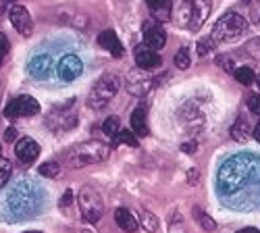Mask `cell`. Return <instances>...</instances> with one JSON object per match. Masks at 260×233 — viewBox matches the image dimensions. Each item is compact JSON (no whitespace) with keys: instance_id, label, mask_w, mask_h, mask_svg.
Wrapping results in <instances>:
<instances>
[{"instance_id":"cell-15","label":"cell","mask_w":260,"mask_h":233,"mask_svg":"<svg viewBox=\"0 0 260 233\" xmlns=\"http://www.w3.org/2000/svg\"><path fill=\"white\" fill-rule=\"evenodd\" d=\"M132 129L136 136H148V125H146V113L144 109H136L132 115Z\"/></svg>"},{"instance_id":"cell-19","label":"cell","mask_w":260,"mask_h":233,"mask_svg":"<svg viewBox=\"0 0 260 233\" xmlns=\"http://www.w3.org/2000/svg\"><path fill=\"white\" fill-rule=\"evenodd\" d=\"M233 75H235L237 81L242 83V86H250V83L256 81V75H254V71H252L250 67H237Z\"/></svg>"},{"instance_id":"cell-29","label":"cell","mask_w":260,"mask_h":233,"mask_svg":"<svg viewBox=\"0 0 260 233\" xmlns=\"http://www.w3.org/2000/svg\"><path fill=\"white\" fill-rule=\"evenodd\" d=\"M248 109H250L256 117H260V94H252V96L248 98Z\"/></svg>"},{"instance_id":"cell-16","label":"cell","mask_w":260,"mask_h":233,"mask_svg":"<svg viewBox=\"0 0 260 233\" xmlns=\"http://www.w3.org/2000/svg\"><path fill=\"white\" fill-rule=\"evenodd\" d=\"M231 138H233L235 142H246V140L250 138V125H248L246 119H237V121L233 123V127H231Z\"/></svg>"},{"instance_id":"cell-11","label":"cell","mask_w":260,"mask_h":233,"mask_svg":"<svg viewBox=\"0 0 260 233\" xmlns=\"http://www.w3.org/2000/svg\"><path fill=\"white\" fill-rule=\"evenodd\" d=\"M144 44L152 50H160L167 46V31L160 27V23H148L144 29Z\"/></svg>"},{"instance_id":"cell-33","label":"cell","mask_w":260,"mask_h":233,"mask_svg":"<svg viewBox=\"0 0 260 233\" xmlns=\"http://www.w3.org/2000/svg\"><path fill=\"white\" fill-rule=\"evenodd\" d=\"M200 181V173L196 171V169H189V171H187V183L189 185H196Z\"/></svg>"},{"instance_id":"cell-38","label":"cell","mask_w":260,"mask_h":233,"mask_svg":"<svg viewBox=\"0 0 260 233\" xmlns=\"http://www.w3.org/2000/svg\"><path fill=\"white\" fill-rule=\"evenodd\" d=\"M242 3H244V5H252V3H254V0H242Z\"/></svg>"},{"instance_id":"cell-40","label":"cell","mask_w":260,"mask_h":233,"mask_svg":"<svg viewBox=\"0 0 260 233\" xmlns=\"http://www.w3.org/2000/svg\"><path fill=\"white\" fill-rule=\"evenodd\" d=\"M23 233H42V231H23Z\"/></svg>"},{"instance_id":"cell-12","label":"cell","mask_w":260,"mask_h":233,"mask_svg":"<svg viewBox=\"0 0 260 233\" xmlns=\"http://www.w3.org/2000/svg\"><path fill=\"white\" fill-rule=\"evenodd\" d=\"M98 44L104 48V50H108L113 56H117V58H121L123 56V44H121V40L117 38V34L115 31H111V29H106V31H102L100 36H98Z\"/></svg>"},{"instance_id":"cell-31","label":"cell","mask_w":260,"mask_h":233,"mask_svg":"<svg viewBox=\"0 0 260 233\" xmlns=\"http://www.w3.org/2000/svg\"><path fill=\"white\" fill-rule=\"evenodd\" d=\"M169 231L171 233H185V227H183V221H181V215L179 213H177V223H175V219H171Z\"/></svg>"},{"instance_id":"cell-7","label":"cell","mask_w":260,"mask_h":233,"mask_svg":"<svg viewBox=\"0 0 260 233\" xmlns=\"http://www.w3.org/2000/svg\"><path fill=\"white\" fill-rule=\"evenodd\" d=\"M56 73H58V77L62 81H73V79H77L83 73V62L75 54H64L60 58V62H58Z\"/></svg>"},{"instance_id":"cell-18","label":"cell","mask_w":260,"mask_h":233,"mask_svg":"<svg viewBox=\"0 0 260 233\" xmlns=\"http://www.w3.org/2000/svg\"><path fill=\"white\" fill-rule=\"evenodd\" d=\"M140 223L144 227V231L148 233H154L158 229V219L150 213V210H142V215H140Z\"/></svg>"},{"instance_id":"cell-26","label":"cell","mask_w":260,"mask_h":233,"mask_svg":"<svg viewBox=\"0 0 260 233\" xmlns=\"http://www.w3.org/2000/svg\"><path fill=\"white\" fill-rule=\"evenodd\" d=\"M244 50H246V54H248V56H252V58L260 60V38H254V40H250L248 44L244 46Z\"/></svg>"},{"instance_id":"cell-23","label":"cell","mask_w":260,"mask_h":233,"mask_svg":"<svg viewBox=\"0 0 260 233\" xmlns=\"http://www.w3.org/2000/svg\"><path fill=\"white\" fill-rule=\"evenodd\" d=\"M46 65H48V58H46V56H36V58H31V62H29L31 75L40 77V75H42V69L46 71Z\"/></svg>"},{"instance_id":"cell-35","label":"cell","mask_w":260,"mask_h":233,"mask_svg":"<svg viewBox=\"0 0 260 233\" xmlns=\"http://www.w3.org/2000/svg\"><path fill=\"white\" fill-rule=\"evenodd\" d=\"M5 142H17V129H15V127H9V129L5 131Z\"/></svg>"},{"instance_id":"cell-2","label":"cell","mask_w":260,"mask_h":233,"mask_svg":"<svg viewBox=\"0 0 260 233\" xmlns=\"http://www.w3.org/2000/svg\"><path fill=\"white\" fill-rule=\"evenodd\" d=\"M111 154V148L106 144L92 140V142H83L77 148H73L69 154V164L75 169H81L85 164H94V162H102L106 160V156Z\"/></svg>"},{"instance_id":"cell-42","label":"cell","mask_w":260,"mask_h":233,"mask_svg":"<svg viewBox=\"0 0 260 233\" xmlns=\"http://www.w3.org/2000/svg\"><path fill=\"white\" fill-rule=\"evenodd\" d=\"M5 3H17V0H5Z\"/></svg>"},{"instance_id":"cell-13","label":"cell","mask_w":260,"mask_h":233,"mask_svg":"<svg viewBox=\"0 0 260 233\" xmlns=\"http://www.w3.org/2000/svg\"><path fill=\"white\" fill-rule=\"evenodd\" d=\"M115 221H117L119 229L125 231V233H134L138 229V219H134V215L129 213L127 208H117L115 210Z\"/></svg>"},{"instance_id":"cell-8","label":"cell","mask_w":260,"mask_h":233,"mask_svg":"<svg viewBox=\"0 0 260 233\" xmlns=\"http://www.w3.org/2000/svg\"><path fill=\"white\" fill-rule=\"evenodd\" d=\"M9 17H11V23L13 27L21 34V36H29L34 31V19L27 13V9H23L21 5H13L9 9Z\"/></svg>"},{"instance_id":"cell-4","label":"cell","mask_w":260,"mask_h":233,"mask_svg":"<svg viewBox=\"0 0 260 233\" xmlns=\"http://www.w3.org/2000/svg\"><path fill=\"white\" fill-rule=\"evenodd\" d=\"M79 210H81V217L88 221V223H98L102 213H104V204H102V198L100 194L92 185H83L79 189Z\"/></svg>"},{"instance_id":"cell-9","label":"cell","mask_w":260,"mask_h":233,"mask_svg":"<svg viewBox=\"0 0 260 233\" xmlns=\"http://www.w3.org/2000/svg\"><path fill=\"white\" fill-rule=\"evenodd\" d=\"M160 54L152 48H148L146 44H140L136 48V65L142 69V71H150V69H156L160 67Z\"/></svg>"},{"instance_id":"cell-39","label":"cell","mask_w":260,"mask_h":233,"mask_svg":"<svg viewBox=\"0 0 260 233\" xmlns=\"http://www.w3.org/2000/svg\"><path fill=\"white\" fill-rule=\"evenodd\" d=\"M256 83H258V88H260V75H258V77H256Z\"/></svg>"},{"instance_id":"cell-21","label":"cell","mask_w":260,"mask_h":233,"mask_svg":"<svg viewBox=\"0 0 260 233\" xmlns=\"http://www.w3.org/2000/svg\"><path fill=\"white\" fill-rule=\"evenodd\" d=\"M173 62H175V67H177L179 71H185V69H189V62H191L189 50H187V48H179V50H177V54L173 56Z\"/></svg>"},{"instance_id":"cell-6","label":"cell","mask_w":260,"mask_h":233,"mask_svg":"<svg viewBox=\"0 0 260 233\" xmlns=\"http://www.w3.org/2000/svg\"><path fill=\"white\" fill-rule=\"evenodd\" d=\"M40 113V104L31 96H19L11 100L5 107V117L7 119H19V117H31Z\"/></svg>"},{"instance_id":"cell-28","label":"cell","mask_w":260,"mask_h":233,"mask_svg":"<svg viewBox=\"0 0 260 233\" xmlns=\"http://www.w3.org/2000/svg\"><path fill=\"white\" fill-rule=\"evenodd\" d=\"M216 65H219L223 71H227V73H235V65H233V58H229V56H216Z\"/></svg>"},{"instance_id":"cell-14","label":"cell","mask_w":260,"mask_h":233,"mask_svg":"<svg viewBox=\"0 0 260 233\" xmlns=\"http://www.w3.org/2000/svg\"><path fill=\"white\" fill-rule=\"evenodd\" d=\"M146 5L152 13L156 21H167L171 19V3L169 0H146Z\"/></svg>"},{"instance_id":"cell-27","label":"cell","mask_w":260,"mask_h":233,"mask_svg":"<svg viewBox=\"0 0 260 233\" xmlns=\"http://www.w3.org/2000/svg\"><path fill=\"white\" fill-rule=\"evenodd\" d=\"M214 46H216V44L212 42V38H210V36H208V38H202V40L198 42V54H200V56H206L208 52H212V50H214Z\"/></svg>"},{"instance_id":"cell-36","label":"cell","mask_w":260,"mask_h":233,"mask_svg":"<svg viewBox=\"0 0 260 233\" xmlns=\"http://www.w3.org/2000/svg\"><path fill=\"white\" fill-rule=\"evenodd\" d=\"M252 136H254L256 142H260V121H258V125L254 127V134H252Z\"/></svg>"},{"instance_id":"cell-1","label":"cell","mask_w":260,"mask_h":233,"mask_svg":"<svg viewBox=\"0 0 260 233\" xmlns=\"http://www.w3.org/2000/svg\"><path fill=\"white\" fill-rule=\"evenodd\" d=\"M248 31V21L237 15V13H225L212 27V42L214 44H231V42H237L244 34Z\"/></svg>"},{"instance_id":"cell-41","label":"cell","mask_w":260,"mask_h":233,"mask_svg":"<svg viewBox=\"0 0 260 233\" xmlns=\"http://www.w3.org/2000/svg\"><path fill=\"white\" fill-rule=\"evenodd\" d=\"M0 158H3V146H0Z\"/></svg>"},{"instance_id":"cell-20","label":"cell","mask_w":260,"mask_h":233,"mask_svg":"<svg viewBox=\"0 0 260 233\" xmlns=\"http://www.w3.org/2000/svg\"><path fill=\"white\" fill-rule=\"evenodd\" d=\"M102 131L106 134V136H111L113 140L119 136V131H121V123H119V117H108L104 123H102Z\"/></svg>"},{"instance_id":"cell-17","label":"cell","mask_w":260,"mask_h":233,"mask_svg":"<svg viewBox=\"0 0 260 233\" xmlns=\"http://www.w3.org/2000/svg\"><path fill=\"white\" fill-rule=\"evenodd\" d=\"M191 213H193V217H196V221L202 225V229H204V231H214V229H216L214 219H212L210 215H206L202 208H198V206H196V208L191 210Z\"/></svg>"},{"instance_id":"cell-3","label":"cell","mask_w":260,"mask_h":233,"mask_svg":"<svg viewBox=\"0 0 260 233\" xmlns=\"http://www.w3.org/2000/svg\"><path fill=\"white\" fill-rule=\"evenodd\" d=\"M119 86H121V81H119L117 75H113V73L102 75L96 81V86L92 88L90 96H88V107L94 109V111L106 109V104L111 102L115 98V94L119 92Z\"/></svg>"},{"instance_id":"cell-37","label":"cell","mask_w":260,"mask_h":233,"mask_svg":"<svg viewBox=\"0 0 260 233\" xmlns=\"http://www.w3.org/2000/svg\"><path fill=\"white\" fill-rule=\"evenodd\" d=\"M237 233H260L258 229H254V227H246V229H240Z\"/></svg>"},{"instance_id":"cell-30","label":"cell","mask_w":260,"mask_h":233,"mask_svg":"<svg viewBox=\"0 0 260 233\" xmlns=\"http://www.w3.org/2000/svg\"><path fill=\"white\" fill-rule=\"evenodd\" d=\"M7 54H9V40L5 34H0V67H3Z\"/></svg>"},{"instance_id":"cell-5","label":"cell","mask_w":260,"mask_h":233,"mask_svg":"<svg viewBox=\"0 0 260 233\" xmlns=\"http://www.w3.org/2000/svg\"><path fill=\"white\" fill-rule=\"evenodd\" d=\"M73 102L75 100H67V104L60 109H54L48 119H46V125H48V129L54 131V134H64V131H69L73 129V127L77 125V113L73 111Z\"/></svg>"},{"instance_id":"cell-24","label":"cell","mask_w":260,"mask_h":233,"mask_svg":"<svg viewBox=\"0 0 260 233\" xmlns=\"http://www.w3.org/2000/svg\"><path fill=\"white\" fill-rule=\"evenodd\" d=\"M11 173H13V164H11V160L0 158V187H3V185L11 179Z\"/></svg>"},{"instance_id":"cell-32","label":"cell","mask_w":260,"mask_h":233,"mask_svg":"<svg viewBox=\"0 0 260 233\" xmlns=\"http://www.w3.org/2000/svg\"><path fill=\"white\" fill-rule=\"evenodd\" d=\"M71 202H73V192H71V189H67V192H64V196L60 198L58 206H60V208H69V206H71Z\"/></svg>"},{"instance_id":"cell-25","label":"cell","mask_w":260,"mask_h":233,"mask_svg":"<svg viewBox=\"0 0 260 233\" xmlns=\"http://www.w3.org/2000/svg\"><path fill=\"white\" fill-rule=\"evenodd\" d=\"M38 171L42 177H56L60 173V167L56 162H44V164H40Z\"/></svg>"},{"instance_id":"cell-34","label":"cell","mask_w":260,"mask_h":233,"mask_svg":"<svg viewBox=\"0 0 260 233\" xmlns=\"http://www.w3.org/2000/svg\"><path fill=\"white\" fill-rule=\"evenodd\" d=\"M196 148H198L196 142H185V144L181 146V150H183L185 154H193V152H196Z\"/></svg>"},{"instance_id":"cell-22","label":"cell","mask_w":260,"mask_h":233,"mask_svg":"<svg viewBox=\"0 0 260 233\" xmlns=\"http://www.w3.org/2000/svg\"><path fill=\"white\" fill-rule=\"evenodd\" d=\"M121 144H127V146L136 148V146H138V138H136V134L127 131V129H121V131H119V136L113 140V146L117 148V146H121Z\"/></svg>"},{"instance_id":"cell-10","label":"cell","mask_w":260,"mask_h":233,"mask_svg":"<svg viewBox=\"0 0 260 233\" xmlns=\"http://www.w3.org/2000/svg\"><path fill=\"white\" fill-rule=\"evenodd\" d=\"M15 154H17V158L23 164H31L38 158V154H40V146L31 138H21V140H17Z\"/></svg>"}]
</instances>
